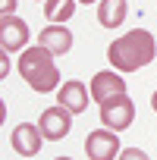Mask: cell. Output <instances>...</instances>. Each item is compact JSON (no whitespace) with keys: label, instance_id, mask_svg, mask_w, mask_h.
Segmentation results:
<instances>
[{"label":"cell","instance_id":"6da1fadb","mask_svg":"<svg viewBox=\"0 0 157 160\" xmlns=\"http://www.w3.org/2000/svg\"><path fill=\"white\" fill-rule=\"evenodd\" d=\"M154 57H157V41H154V35L144 32V28L126 32L123 38H116V41L107 47V60L113 63L116 72H135V69L148 66Z\"/></svg>","mask_w":157,"mask_h":160},{"label":"cell","instance_id":"7a4b0ae2","mask_svg":"<svg viewBox=\"0 0 157 160\" xmlns=\"http://www.w3.org/2000/svg\"><path fill=\"white\" fill-rule=\"evenodd\" d=\"M19 75L28 82L32 91L47 94V91H60V69L53 63V53L41 44L25 47L19 57Z\"/></svg>","mask_w":157,"mask_h":160},{"label":"cell","instance_id":"3957f363","mask_svg":"<svg viewBox=\"0 0 157 160\" xmlns=\"http://www.w3.org/2000/svg\"><path fill=\"white\" fill-rule=\"evenodd\" d=\"M132 119H135V104H132L129 94H116V98H110L107 104H101V122H104L107 129L123 132V129L132 126Z\"/></svg>","mask_w":157,"mask_h":160},{"label":"cell","instance_id":"277c9868","mask_svg":"<svg viewBox=\"0 0 157 160\" xmlns=\"http://www.w3.org/2000/svg\"><path fill=\"white\" fill-rule=\"evenodd\" d=\"M85 154H88V160H116V157L123 154L119 135H116L113 129L88 132V138H85Z\"/></svg>","mask_w":157,"mask_h":160},{"label":"cell","instance_id":"5b68a950","mask_svg":"<svg viewBox=\"0 0 157 160\" xmlns=\"http://www.w3.org/2000/svg\"><path fill=\"white\" fill-rule=\"evenodd\" d=\"M41 135H44V141H63L69 132H72V113L63 107V104H57V107H47L44 113H41Z\"/></svg>","mask_w":157,"mask_h":160},{"label":"cell","instance_id":"8992f818","mask_svg":"<svg viewBox=\"0 0 157 160\" xmlns=\"http://www.w3.org/2000/svg\"><path fill=\"white\" fill-rule=\"evenodd\" d=\"M91 101L94 104H107L110 98L116 94H126V82H123V72H113V69H104V72H94L91 78Z\"/></svg>","mask_w":157,"mask_h":160},{"label":"cell","instance_id":"52a82bcc","mask_svg":"<svg viewBox=\"0 0 157 160\" xmlns=\"http://www.w3.org/2000/svg\"><path fill=\"white\" fill-rule=\"evenodd\" d=\"M10 144L19 157H38L41 144H44V135H41V126H32V122H19L13 132H10Z\"/></svg>","mask_w":157,"mask_h":160},{"label":"cell","instance_id":"ba28073f","mask_svg":"<svg viewBox=\"0 0 157 160\" xmlns=\"http://www.w3.org/2000/svg\"><path fill=\"white\" fill-rule=\"evenodd\" d=\"M28 38H32V32H28V25L19 16H3L0 19V47H3L7 53L25 50Z\"/></svg>","mask_w":157,"mask_h":160},{"label":"cell","instance_id":"9c48e42d","mask_svg":"<svg viewBox=\"0 0 157 160\" xmlns=\"http://www.w3.org/2000/svg\"><path fill=\"white\" fill-rule=\"evenodd\" d=\"M88 88L78 82V78H72V82H63V88L57 91V104H63L69 113H85L88 110Z\"/></svg>","mask_w":157,"mask_h":160},{"label":"cell","instance_id":"30bf717a","mask_svg":"<svg viewBox=\"0 0 157 160\" xmlns=\"http://www.w3.org/2000/svg\"><path fill=\"white\" fill-rule=\"evenodd\" d=\"M38 44L47 47L53 57H63V53L72 50V32H69L66 25H47V28H41Z\"/></svg>","mask_w":157,"mask_h":160},{"label":"cell","instance_id":"8fae6325","mask_svg":"<svg viewBox=\"0 0 157 160\" xmlns=\"http://www.w3.org/2000/svg\"><path fill=\"white\" fill-rule=\"evenodd\" d=\"M129 16V3L126 0H101L98 3V22L104 28H119Z\"/></svg>","mask_w":157,"mask_h":160},{"label":"cell","instance_id":"7c38bea8","mask_svg":"<svg viewBox=\"0 0 157 160\" xmlns=\"http://www.w3.org/2000/svg\"><path fill=\"white\" fill-rule=\"evenodd\" d=\"M44 16L50 25H66V19L75 13V0H44Z\"/></svg>","mask_w":157,"mask_h":160},{"label":"cell","instance_id":"4fadbf2b","mask_svg":"<svg viewBox=\"0 0 157 160\" xmlns=\"http://www.w3.org/2000/svg\"><path fill=\"white\" fill-rule=\"evenodd\" d=\"M116 160H151V157H148L141 148H126V151H123Z\"/></svg>","mask_w":157,"mask_h":160},{"label":"cell","instance_id":"5bb4252c","mask_svg":"<svg viewBox=\"0 0 157 160\" xmlns=\"http://www.w3.org/2000/svg\"><path fill=\"white\" fill-rule=\"evenodd\" d=\"M16 10V0H0V16H13Z\"/></svg>","mask_w":157,"mask_h":160},{"label":"cell","instance_id":"9a60e30c","mask_svg":"<svg viewBox=\"0 0 157 160\" xmlns=\"http://www.w3.org/2000/svg\"><path fill=\"white\" fill-rule=\"evenodd\" d=\"M10 72V60H7V50L0 53V75H7Z\"/></svg>","mask_w":157,"mask_h":160},{"label":"cell","instance_id":"2e32d148","mask_svg":"<svg viewBox=\"0 0 157 160\" xmlns=\"http://www.w3.org/2000/svg\"><path fill=\"white\" fill-rule=\"evenodd\" d=\"M151 107H154V113H157V91L151 94Z\"/></svg>","mask_w":157,"mask_h":160},{"label":"cell","instance_id":"e0dca14e","mask_svg":"<svg viewBox=\"0 0 157 160\" xmlns=\"http://www.w3.org/2000/svg\"><path fill=\"white\" fill-rule=\"evenodd\" d=\"M78 3H101V0H78Z\"/></svg>","mask_w":157,"mask_h":160},{"label":"cell","instance_id":"ac0fdd59","mask_svg":"<svg viewBox=\"0 0 157 160\" xmlns=\"http://www.w3.org/2000/svg\"><path fill=\"white\" fill-rule=\"evenodd\" d=\"M53 160H72V157H53Z\"/></svg>","mask_w":157,"mask_h":160},{"label":"cell","instance_id":"d6986e66","mask_svg":"<svg viewBox=\"0 0 157 160\" xmlns=\"http://www.w3.org/2000/svg\"><path fill=\"white\" fill-rule=\"evenodd\" d=\"M35 3H38V0H35Z\"/></svg>","mask_w":157,"mask_h":160},{"label":"cell","instance_id":"ffe728a7","mask_svg":"<svg viewBox=\"0 0 157 160\" xmlns=\"http://www.w3.org/2000/svg\"><path fill=\"white\" fill-rule=\"evenodd\" d=\"M25 160H28V157H25Z\"/></svg>","mask_w":157,"mask_h":160}]
</instances>
